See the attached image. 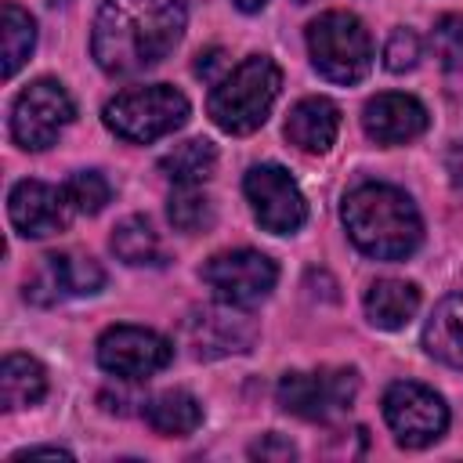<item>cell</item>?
<instances>
[{
    "mask_svg": "<svg viewBox=\"0 0 463 463\" xmlns=\"http://www.w3.org/2000/svg\"><path fill=\"white\" fill-rule=\"evenodd\" d=\"M297 4H311V0H297Z\"/></svg>",
    "mask_w": 463,
    "mask_h": 463,
    "instance_id": "cell-33",
    "label": "cell"
},
{
    "mask_svg": "<svg viewBox=\"0 0 463 463\" xmlns=\"http://www.w3.org/2000/svg\"><path fill=\"white\" fill-rule=\"evenodd\" d=\"M445 170H449V181H452L456 195H463V141L449 148V156H445Z\"/></svg>",
    "mask_w": 463,
    "mask_h": 463,
    "instance_id": "cell-30",
    "label": "cell"
},
{
    "mask_svg": "<svg viewBox=\"0 0 463 463\" xmlns=\"http://www.w3.org/2000/svg\"><path fill=\"white\" fill-rule=\"evenodd\" d=\"M282 87V72L268 54H250L246 61H239L232 72H224V80L213 83L210 90V119L224 130V134H253Z\"/></svg>",
    "mask_w": 463,
    "mask_h": 463,
    "instance_id": "cell-3",
    "label": "cell"
},
{
    "mask_svg": "<svg viewBox=\"0 0 463 463\" xmlns=\"http://www.w3.org/2000/svg\"><path fill=\"white\" fill-rule=\"evenodd\" d=\"M242 192L250 199L253 217L271 235H289L307 221V203H304L297 181L275 163L250 166L242 177Z\"/></svg>",
    "mask_w": 463,
    "mask_h": 463,
    "instance_id": "cell-9",
    "label": "cell"
},
{
    "mask_svg": "<svg viewBox=\"0 0 463 463\" xmlns=\"http://www.w3.org/2000/svg\"><path fill=\"white\" fill-rule=\"evenodd\" d=\"M112 253L123 264H159L163 250H159V235L152 232V224L145 217H127L116 224L112 232Z\"/></svg>",
    "mask_w": 463,
    "mask_h": 463,
    "instance_id": "cell-23",
    "label": "cell"
},
{
    "mask_svg": "<svg viewBox=\"0 0 463 463\" xmlns=\"http://www.w3.org/2000/svg\"><path fill=\"white\" fill-rule=\"evenodd\" d=\"M362 127L376 145H405L427 130V109L409 94H376L362 112Z\"/></svg>",
    "mask_w": 463,
    "mask_h": 463,
    "instance_id": "cell-15",
    "label": "cell"
},
{
    "mask_svg": "<svg viewBox=\"0 0 463 463\" xmlns=\"http://www.w3.org/2000/svg\"><path fill=\"white\" fill-rule=\"evenodd\" d=\"M383 416L405 449H423V445L438 441L449 427V405L430 387L412 383V380H398L387 387Z\"/></svg>",
    "mask_w": 463,
    "mask_h": 463,
    "instance_id": "cell-8",
    "label": "cell"
},
{
    "mask_svg": "<svg viewBox=\"0 0 463 463\" xmlns=\"http://www.w3.org/2000/svg\"><path fill=\"white\" fill-rule=\"evenodd\" d=\"M420 307V289L402 279H380L365 293V315L376 329H402Z\"/></svg>",
    "mask_w": 463,
    "mask_h": 463,
    "instance_id": "cell-18",
    "label": "cell"
},
{
    "mask_svg": "<svg viewBox=\"0 0 463 463\" xmlns=\"http://www.w3.org/2000/svg\"><path fill=\"white\" fill-rule=\"evenodd\" d=\"M145 420L163 438H184L203 423V405L188 391H163L145 405Z\"/></svg>",
    "mask_w": 463,
    "mask_h": 463,
    "instance_id": "cell-20",
    "label": "cell"
},
{
    "mask_svg": "<svg viewBox=\"0 0 463 463\" xmlns=\"http://www.w3.org/2000/svg\"><path fill=\"white\" fill-rule=\"evenodd\" d=\"M340 130V109L329 98H304L293 105L289 119H286V137L289 145H297L300 152H329V145L336 141Z\"/></svg>",
    "mask_w": 463,
    "mask_h": 463,
    "instance_id": "cell-16",
    "label": "cell"
},
{
    "mask_svg": "<svg viewBox=\"0 0 463 463\" xmlns=\"http://www.w3.org/2000/svg\"><path fill=\"white\" fill-rule=\"evenodd\" d=\"M184 340L195 358H224V354H242L257 340V322L239 307V304H210L188 315L184 322Z\"/></svg>",
    "mask_w": 463,
    "mask_h": 463,
    "instance_id": "cell-12",
    "label": "cell"
},
{
    "mask_svg": "<svg viewBox=\"0 0 463 463\" xmlns=\"http://www.w3.org/2000/svg\"><path fill=\"white\" fill-rule=\"evenodd\" d=\"M430 43H434L438 61H441L449 72H459V69H463V18H459V14L438 18Z\"/></svg>",
    "mask_w": 463,
    "mask_h": 463,
    "instance_id": "cell-26",
    "label": "cell"
},
{
    "mask_svg": "<svg viewBox=\"0 0 463 463\" xmlns=\"http://www.w3.org/2000/svg\"><path fill=\"white\" fill-rule=\"evenodd\" d=\"M275 279H279L275 260L257 250H224L203 264V282L213 289V297L239 307L264 300L275 289Z\"/></svg>",
    "mask_w": 463,
    "mask_h": 463,
    "instance_id": "cell-10",
    "label": "cell"
},
{
    "mask_svg": "<svg viewBox=\"0 0 463 463\" xmlns=\"http://www.w3.org/2000/svg\"><path fill=\"white\" fill-rule=\"evenodd\" d=\"M166 217L177 232H203L213 224V203L199 192V184H177L166 206Z\"/></svg>",
    "mask_w": 463,
    "mask_h": 463,
    "instance_id": "cell-24",
    "label": "cell"
},
{
    "mask_svg": "<svg viewBox=\"0 0 463 463\" xmlns=\"http://www.w3.org/2000/svg\"><path fill=\"white\" fill-rule=\"evenodd\" d=\"M36 43V22L29 18V11H22L18 4H4L0 14V54H4V76H14L29 51Z\"/></svg>",
    "mask_w": 463,
    "mask_h": 463,
    "instance_id": "cell-22",
    "label": "cell"
},
{
    "mask_svg": "<svg viewBox=\"0 0 463 463\" xmlns=\"http://www.w3.org/2000/svg\"><path fill=\"white\" fill-rule=\"evenodd\" d=\"M340 217L351 242L376 260H402L423 239V221L412 199L391 184H358L344 195Z\"/></svg>",
    "mask_w": 463,
    "mask_h": 463,
    "instance_id": "cell-2",
    "label": "cell"
},
{
    "mask_svg": "<svg viewBox=\"0 0 463 463\" xmlns=\"http://www.w3.org/2000/svg\"><path fill=\"white\" fill-rule=\"evenodd\" d=\"M174 344L141 326H112L98 340V365L119 380H148L166 369Z\"/></svg>",
    "mask_w": 463,
    "mask_h": 463,
    "instance_id": "cell-11",
    "label": "cell"
},
{
    "mask_svg": "<svg viewBox=\"0 0 463 463\" xmlns=\"http://www.w3.org/2000/svg\"><path fill=\"white\" fill-rule=\"evenodd\" d=\"M416 61H420V36L412 29H394L383 47V65L391 72H405V69H416Z\"/></svg>",
    "mask_w": 463,
    "mask_h": 463,
    "instance_id": "cell-27",
    "label": "cell"
},
{
    "mask_svg": "<svg viewBox=\"0 0 463 463\" xmlns=\"http://www.w3.org/2000/svg\"><path fill=\"white\" fill-rule=\"evenodd\" d=\"M279 405L300 420H333L351 409L358 394L354 369H311V373H286L279 380Z\"/></svg>",
    "mask_w": 463,
    "mask_h": 463,
    "instance_id": "cell-6",
    "label": "cell"
},
{
    "mask_svg": "<svg viewBox=\"0 0 463 463\" xmlns=\"http://www.w3.org/2000/svg\"><path fill=\"white\" fill-rule=\"evenodd\" d=\"M423 347L463 373V293H449L423 326Z\"/></svg>",
    "mask_w": 463,
    "mask_h": 463,
    "instance_id": "cell-17",
    "label": "cell"
},
{
    "mask_svg": "<svg viewBox=\"0 0 463 463\" xmlns=\"http://www.w3.org/2000/svg\"><path fill=\"white\" fill-rule=\"evenodd\" d=\"M307 51L315 69L329 83H358L373 65V40L365 25L347 11H326L307 25Z\"/></svg>",
    "mask_w": 463,
    "mask_h": 463,
    "instance_id": "cell-5",
    "label": "cell"
},
{
    "mask_svg": "<svg viewBox=\"0 0 463 463\" xmlns=\"http://www.w3.org/2000/svg\"><path fill=\"white\" fill-rule=\"evenodd\" d=\"M65 199L76 213H101L105 203L112 199V184L98 170H80L65 181Z\"/></svg>",
    "mask_w": 463,
    "mask_h": 463,
    "instance_id": "cell-25",
    "label": "cell"
},
{
    "mask_svg": "<svg viewBox=\"0 0 463 463\" xmlns=\"http://www.w3.org/2000/svg\"><path fill=\"white\" fill-rule=\"evenodd\" d=\"M72 116H76V105L65 94V87L58 80H36V83H29L14 98V109H11V137L22 148L40 152V148H47V145L58 141V134L72 123Z\"/></svg>",
    "mask_w": 463,
    "mask_h": 463,
    "instance_id": "cell-7",
    "label": "cell"
},
{
    "mask_svg": "<svg viewBox=\"0 0 463 463\" xmlns=\"http://www.w3.org/2000/svg\"><path fill=\"white\" fill-rule=\"evenodd\" d=\"M264 4H268V0H235V7H239V11H260Z\"/></svg>",
    "mask_w": 463,
    "mask_h": 463,
    "instance_id": "cell-32",
    "label": "cell"
},
{
    "mask_svg": "<svg viewBox=\"0 0 463 463\" xmlns=\"http://www.w3.org/2000/svg\"><path fill=\"white\" fill-rule=\"evenodd\" d=\"M221 69H224V51H221V47H210V51H203V54L195 58V76L206 80V83L224 80Z\"/></svg>",
    "mask_w": 463,
    "mask_h": 463,
    "instance_id": "cell-29",
    "label": "cell"
},
{
    "mask_svg": "<svg viewBox=\"0 0 463 463\" xmlns=\"http://www.w3.org/2000/svg\"><path fill=\"white\" fill-rule=\"evenodd\" d=\"M188 0H105L94 18L90 51L109 76L159 65L181 40Z\"/></svg>",
    "mask_w": 463,
    "mask_h": 463,
    "instance_id": "cell-1",
    "label": "cell"
},
{
    "mask_svg": "<svg viewBox=\"0 0 463 463\" xmlns=\"http://www.w3.org/2000/svg\"><path fill=\"white\" fill-rule=\"evenodd\" d=\"M7 213L25 239H47L69 224L72 206L65 199V188L43 181H18L7 195Z\"/></svg>",
    "mask_w": 463,
    "mask_h": 463,
    "instance_id": "cell-14",
    "label": "cell"
},
{
    "mask_svg": "<svg viewBox=\"0 0 463 463\" xmlns=\"http://www.w3.org/2000/svg\"><path fill=\"white\" fill-rule=\"evenodd\" d=\"M40 456H47V459H72V452H65V449H58V445H33V449L14 452L11 459L18 463V459H40Z\"/></svg>",
    "mask_w": 463,
    "mask_h": 463,
    "instance_id": "cell-31",
    "label": "cell"
},
{
    "mask_svg": "<svg viewBox=\"0 0 463 463\" xmlns=\"http://www.w3.org/2000/svg\"><path fill=\"white\" fill-rule=\"evenodd\" d=\"M47 394V373L29 354H7L0 365V405L7 412L29 409Z\"/></svg>",
    "mask_w": 463,
    "mask_h": 463,
    "instance_id": "cell-19",
    "label": "cell"
},
{
    "mask_svg": "<svg viewBox=\"0 0 463 463\" xmlns=\"http://www.w3.org/2000/svg\"><path fill=\"white\" fill-rule=\"evenodd\" d=\"M250 456H257V459H293V456H297V449H293V441H289V438L264 434L260 441H253V445H250Z\"/></svg>",
    "mask_w": 463,
    "mask_h": 463,
    "instance_id": "cell-28",
    "label": "cell"
},
{
    "mask_svg": "<svg viewBox=\"0 0 463 463\" xmlns=\"http://www.w3.org/2000/svg\"><path fill=\"white\" fill-rule=\"evenodd\" d=\"M105 127L134 145H148L156 137L174 134L177 127H184L188 119V98L166 83H152V87H134L116 94L105 105Z\"/></svg>",
    "mask_w": 463,
    "mask_h": 463,
    "instance_id": "cell-4",
    "label": "cell"
},
{
    "mask_svg": "<svg viewBox=\"0 0 463 463\" xmlns=\"http://www.w3.org/2000/svg\"><path fill=\"white\" fill-rule=\"evenodd\" d=\"M105 286V271L98 260L80 253H51L25 282V297L36 304H54L65 297H87Z\"/></svg>",
    "mask_w": 463,
    "mask_h": 463,
    "instance_id": "cell-13",
    "label": "cell"
},
{
    "mask_svg": "<svg viewBox=\"0 0 463 463\" xmlns=\"http://www.w3.org/2000/svg\"><path fill=\"white\" fill-rule=\"evenodd\" d=\"M217 166V148L206 141V137H192V141H181L174 145L163 159H159V170L174 181V184H203Z\"/></svg>",
    "mask_w": 463,
    "mask_h": 463,
    "instance_id": "cell-21",
    "label": "cell"
}]
</instances>
